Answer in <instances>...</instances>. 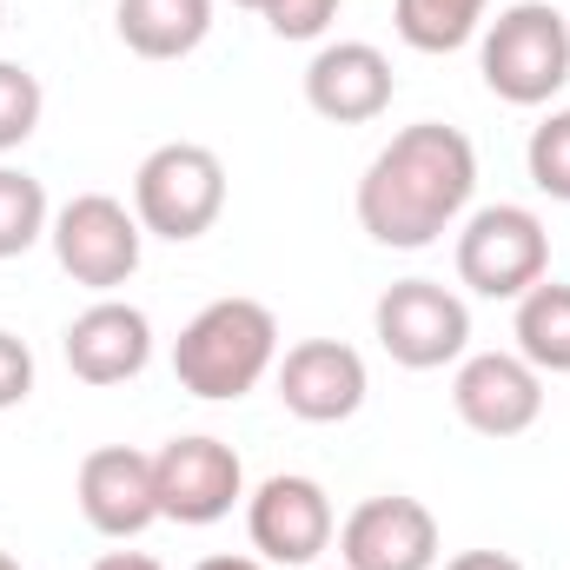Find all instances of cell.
<instances>
[{"label": "cell", "instance_id": "1", "mask_svg": "<svg viewBox=\"0 0 570 570\" xmlns=\"http://www.w3.org/2000/svg\"><path fill=\"white\" fill-rule=\"evenodd\" d=\"M478 193V146L444 120H419L372 153L358 173V226L385 253H425L438 246Z\"/></svg>", "mask_w": 570, "mask_h": 570}, {"label": "cell", "instance_id": "2", "mask_svg": "<svg viewBox=\"0 0 570 570\" xmlns=\"http://www.w3.org/2000/svg\"><path fill=\"white\" fill-rule=\"evenodd\" d=\"M279 365V318L259 298H213L199 305L179 338H173V379L179 392L206 399V405H239L246 392H259Z\"/></svg>", "mask_w": 570, "mask_h": 570}, {"label": "cell", "instance_id": "3", "mask_svg": "<svg viewBox=\"0 0 570 570\" xmlns=\"http://www.w3.org/2000/svg\"><path fill=\"white\" fill-rule=\"evenodd\" d=\"M478 73L504 107H551L570 87V20L551 0H511L478 33Z\"/></svg>", "mask_w": 570, "mask_h": 570}, {"label": "cell", "instance_id": "4", "mask_svg": "<svg viewBox=\"0 0 570 570\" xmlns=\"http://www.w3.org/2000/svg\"><path fill=\"white\" fill-rule=\"evenodd\" d=\"M226 213V159L199 140H166L153 146L134 173V219L146 239L166 246H193L219 226Z\"/></svg>", "mask_w": 570, "mask_h": 570}, {"label": "cell", "instance_id": "5", "mask_svg": "<svg viewBox=\"0 0 570 570\" xmlns=\"http://www.w3.org/2000/svg\"><path fill=\"white\" fill-rule=\"evenodd\" d=\"M538 279H551V233L531 206L498 199L458 219V285L518 305Z\"/></svg>", "mask_w": 570, "mask_h": 570}, {"label": "cell", "instance_id": "6", "mask_svg": "<svg viewBox=\"0 0 570 570\" xmlns=\"http://www.w3.org/2000/svg\"><path fill=\"white\" fill-rule=\"evenodd\" d=\"M47 246L60 259V273L100 298H114L120 285L140 273V253H146V226L134 219L127 199L114 193H73L53 226H47Z\"/></svg>", "mask_w": 570, "mask_h": 570}, {"label": "cell", "instance_id": "7", "mask_svg": "<svg viewBox=\"0 0 570 570\" xmlns=\"http://www.w3.org/2000/svg\"><path fill=\"white\" fill-rule=\"evenodd\" d=\"M372 332H379V345H385L392 365L438 372V365H458L471 352V305L438 279H399L379 292Z\"/></svg>", "mask_w": 570, "mask_h": 570}, {"label": "cell", "instance_id": "8", "mask_svg": "<svg viewBox=\"0 0 570 570\" xmlns=\"http://www.w3.org/2000/svg\"><path fill=\"white\" fill-rule=\"evenodd\" d=\"M153 491H159V518L166 524H219L233 518V504L246 498V464L226 438L213 431H186L166 438L153 451Z\"/></svg>", "mask_w": 570, "mask_h": 570}, {"label": "cell", "instance_id": "9", "mask_svg": "<svg viewBox=\"0 0 570 570\" xmlns=\"http://www.w3.org/2000/svg\"><path fill=\"white\" fill-rule=\"evenodd\" d=\"M246 538H253V551H259L266 564L312 570L332 551V538H338V511H332V498H325L318 478H305V471H273V478L246 498Z\"/></svg>", "mask_w": 570, "mask_h": 570}, {"label": "cell", "instance_id": "10", "mask_svg": "<svg viewBox=\"0 0 570 570\" xmlns=\"http://www.w3.org/2000/svg\"><path fill=\"white\" fill-rule=\"evenodd\" d=\"M451 412L478 438H524L544 419V372L518 352H464L451 379Z\"/></svg>", "mask_w": 570, "mask_h": 570}, {"label": "cell", "instance_id": "11", "mask_svg": "<svg viewBox=\"0 0 570 570\" xmlns=\"http://www.w3.org/2000/svg\"><path fill=\"white\" fill-rule=\"evenodd\" d=\"M438 558H444L438 518L405 491L365 498L338 524V564L345 570H438Z\"/></svg>", "mask_w": 570, "mask_h": 570}, {"label": "cell", "instance_id": "12", "mask_svg": "<svg viewBox=\"0 0 570 570\" xmlns=\"http://www.w3.org/2000/svg\"><path fill=\"white\" fill-rule=\"evenodd\" d=\"M273 385H279V405L298 425H345L372 392L365 358L345 338H298L273 365Z\"/></svg>", "mask_w": 570, "mask_h": 570}, {"label": "cell", "instance_id": "13", "mask_svg": "<svg viewBox=\"0 0 570 570\" xmlns=\"http://www.w3.org/2000/svg\"><path fill=\"white\" fill-rule=\"evenodd\" d=\"M392 94H399V73L372 40H332L305 67V107L332 127H372L392 107Z\"/></svg>", "mask_w": 570, "mask_h": 570}, {"label": "cell", "instance_id": "14", "mask_svg": "<svg viewBox=\"0 0 570 570\" xmlns=\"http://www.w3.org/2000/svg\"><path fill=\"white\" fill-rule=\"evenodd\" d=\"M73 498H80V518L127 544L140 538L146 524H159V491H153V458L134 444H100L80 458V478H73Z\"/></svg>", "mask_w": 570, "mask_h": 570}, {"label": "cell", "instance_id": "15", "mask_svg": "<svg viewBox=\"0 0 570 570\" xmlns=\"http://www.w3.org/2000/svg\"><path fill=\"white\" fill-rule=\"evenodd\" d=\"M60 352H67V372L80 385H127L153 365V318L127 298H94L67 325Z\"/></svg>", "mask_w": 570, "mask_h": 570}, {"label": "cell", "instance_id": "16", "mask_svg": "<svg viewBox=\"0 0 570 570\" xmlns=\"http://www.w3.org/2000/svg\"><path fill=\"white\" fill-rule=\"evenodd\" d=\"M114 27L140 60H186L213 33V0H120Z\"/></svg>", "mask_w": 570, "mask_h": 570}, {"label": "cell", "instance_id": "17", "mask_svg": "<svg viewBox=\"0 0 570 570\" xmlns=\"http://www.w3.org/2000/svg\"><path fill=\"white\" fill-rule=\"evenodd\" d=\"M511 338H518V358L538 365L544 379H570V285L564 279H538L518 298V318H511Z\"/></svg>", "mask_w": 570, "mask_h": 570}, {"label": "cell", "instance_id": "18", "mask_svg": "<svg viewBox=\"0 0 570 570\" xmlns=\"http://www.w3.org/2000/svg\"><path fill=\"white\" fill-rule=\"evenodd\" d=\"M491 0H392V27L412 53H458L484 33Z\"/></svg>", "mask_w": 570, "mask_h": 570}, {"label": "cell", "instance_id": "19", "mask_svg": "<svg viewBox=\"0 0 570 570\" xmlns=\"http://www.w3.org/2000/svg\"><path fill=\"white\" fill-rule=\"evenodd\" d=\"M53 226V206H47V186L27 173V166H0V259H20L47 239Z\"/></svg>", "mask_w": 570, "mask_h": 570}, {"label": "cell", "instance_id": "20", "mask_svg": "<svg viewBox=\"0 0 570 570\" xmlns=\"http://www.w3.org/2000/svg\"><path fill=\"white\" fill-rule=\"evenodd\" d=\"M524 173H531V186H538L544 199H564L570 206V107L544 114V120L531 127V140H524Z\"/></svg>", "mask_w": 570, "mask_h": 570}, {"label": "cell", "instance_id": "21", "mask_svg": "<svg viewBox=\"0 0 570 570\" xmlns=\"http://www.w3.org/2000/svg\"><path fill=\"white\" fill-rule=\"evenodd\" d=\"M40 114H47V94H40V73L20 67V60H0V153L27 146L40 134Z\"/></svg>", "mask_w": 570, "mask_h": 570}, {"label": "cell", "instance_id": "22", "mask_svg": "<svg viewBox=\"0 0 570 570\" xmlns=\"http://www.w3.org/2000/svg\"><path fill=\"white\" fill-rule=\"evenodd\" d=\"M345 0H266V27L279 40H318L332 20H338Z\"/></svg>", "mask_w": 570, "mask_h": 570}, {"label": "cell", "instance_id": "23", "mask_svg": "<svg viewBox=\"0 0 570 570\" xmlns=\"http://www.w3.org/2000/svg\"><path fill=\"white\" fill-rule=\"evenodd\" d=\"M27 399H33V352H27V338L0 332V412H13Z\"/></svg>", "mask_w": 570, "mask_h": 570}, {"label": "cell", "instance_id": "24", "mask_svg": "<svg viewBox=\"0 0 570 570\" xmlns=\"http://www.w3.org/2000/svg\"><path fill=\"white\" fill-rule=\"evenodd\" d=\"M444 570H524L511 551H458Z\"/></svg>", "mask_w": 570, "mask_h": 570}, {"label": "cell", "instance_id": "25", "mask_svg": "<svg viewBox=\"0 0 570 570\" xmlns=\"http://www.w3.org/2000/svg\"><path fill=\"white\" fill-rule=\"evenodd\" d=\"M94 570H166V564L146 558V551H107V558H94Z\"/></svg>", "mask_w": 570, "mask_h": 570}, {"label": "cell", "instance_id": "26", "mask_svg": "<svg viewBox=\"0 0 570 570\" xmlns=\"http://www.w3.org/2000/svg\"><path fill=\"white\" fill-rule=\"evenodd\" d=\"M193 570H273L266 558H233V551H219V558H199Z\"/></svg>", "mask_w": 570, "mask_h": 570}, {"label": "cell", "instance_id": "27", "mask_svg": "<svg viewBox=\"0 0 570 570\" xmlns=\"http://www.w3.org/2000/svg\"><path fill=\"white\" fill-rule=\"evenodd\" d=\"M233 7H253V13H266V0H233Z\"/></svg>", "mask_w": 570, "mask_h": 570}, {"label": "cell", "instance_id": "28", "mask_svg": "<svg viewBox=\"0 0 570 570\" xmlns=\"http://www.w3.org/2000/svg\"><path fill=\"white\" fill-rule=\"evenodd\" d=\"M0 570H20V564H13V558H7V551H0Z\"/></svg>", "mask_w": 570, "mask_h": 570}, {"label": "cell", "instance_id": "29", "mask_svg": "<svg viewBox=\"0 0 570 570\" xmlns=\"http://www.w3.org/2000/svg\"><path fill=\"white\" fill-rule=\"evenodd\" d=\"M312 570H325V564H312ZM332 570H345V564H332Z\"/></svg>", "mask_w": 570, "mask_h": 570}, {"label": "cell", "instance_id": "30", "mask_svg": "<svg viewBox=\"0 0 570 570\" xmlns=\"http://www.w3.org/2000/svg\"><path fill=\"white\" fill-rule=\"evenodd\" d=\"M0 20H7V0H0Z\"/></svg>", "mask_w": 570, "mask_h": 570}]
</instances>
